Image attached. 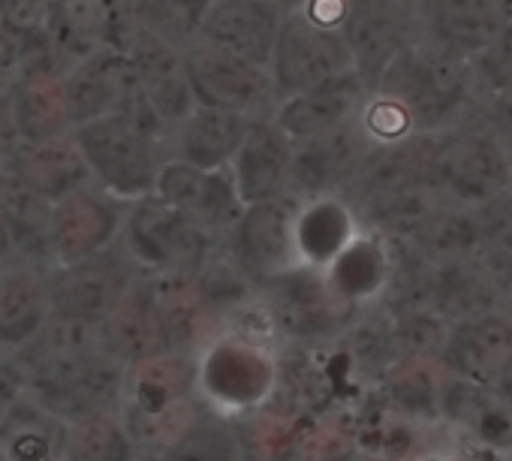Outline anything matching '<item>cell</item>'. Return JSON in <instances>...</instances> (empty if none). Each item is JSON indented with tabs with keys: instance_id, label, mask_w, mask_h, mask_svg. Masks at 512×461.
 <instances>
[{
	"instance_id": "cell-1",
	"label": "cell",
	"mask_w": 512,
	"mask_h": 461,
	"mask_svg": "<svg viewBox=\"0 0 512 461\" xmlns=\"http://www.w3.org/2000/svg\"><path fill=\"white\" fill-rule=\"evenodd\" d=\"M374 88L395 97L419 133H437L470 112L476 97L473 61L425 34L386 67Z\"/></svg>"
},
{
	"instance_id": "cell-2",
	"label": "cell",
	"mask_w": 512,
	"mask_h": 461,
	"mask_svg": "<svg viewBox=\"0 0 512 461\" xmlns=\"http://www.w3.org/2000/svg\"><path fill=\"white\" fill-rule=\"evenodd\" d=\"M73 133L97 187L121 202L154 196L160 169L172 157V148L163 139L148 133L124 112L85 121L73 127Z\"/></svg>"
},
{
	"instance_id": "cell-3",
	"label": "cell",
	"mask_w": 512,
	"mask_h": 461,
	"mask_svg": "<svg viewBox=\"0 0 512 461\" xmlns=\"http://www.w3.org/2000/svg\"><path fill=\"white\" fill-rule=\"evenodd\" d=\"M199 398L226 413L247 416L275 401L281 383V353L272 341L220 332L199 356Z\"/></svg>"
},
{
	"instance_id": "cell-4",
	"label": "cell",
	"mask_w": 512,
	"mask_h": 461,
	"mask_svg": "<svg viewBox=\"0 0 512 461\" xmlns=\"http://www.w3.org/2000/svg\"><path fill=\"white\" fill-rule=\"evenodd\" d=\"M437 181L464 205H485L512 190V142L479 112L437 130Z\"/></svg>"
},
{
	"instance_id": "cell-5",
	"label": "cell",
	"mask_w": 512,
	"mask_h": 461,
	"mask_svg": "<svg viewBox=\"0 0 512 461\" xmlns=\"http://www.w3.org/2000/svg\"><path fill=\"white\" fill-rule=\"evenodd\" d=\"M118 242L142 275H196L223 239L160 196H145L130 202Z\"/></svg>"
},
{
	"instance_id": "cell-6",
	"label": "cell",
	"mask_w": 512,
	"mask_h": 461,
	"mask_svg": "<svg viewBox=\"0 0 512 461\" xmlns=\"http://www.w3.org/2000/svg\"><path fill=\"white\" fill-rule=\"evenodd\" d=\"M260 302L269 320L287 344L320 347L335 344L359 311L344 302L329 284L323 269L296 266L260 287Z\"/></svg>"
},
{
	"instance_id": "cell-7",
	"label": "cell",
	"mask_w": 512,
	"mask_h": 461,
	"mask_svg": "<svg viewBox=\"0 0 512 461\" xmlns=\"http://www.w3.org/2000/svg\"><path fill=\"white\" fill-rule=\"evenodd\" d=\"M181 64L196 103L229 109L250 121L275 118L284 103L272 67L232 55L199 37L181 52Z\"/></svg>"
},
{
	"instance_id": "cell-8",
	"label": "cell",
	"mask_w": 512,
	"mask_h": 461,
	"mask_svg": "<svg viewBox=\"0 0 512 461\" xmlns=\"http://www.w3.org/2000/svg\"><path fill=\"white\" fill-rule=\"evenodd\" d=\"M269 67L281 88V97H293L329 79L356 73L344 31L326 28L296 7H287Z\"/></svg>"
},
{
	"instance_id": "cell-9",
	"label": "cell",
	"mask_w": 512,
	"mask_h": 461,
	"mask_svg": "<svg viewBox=\"0 0 512 461\" xmlns=\"http://www.w3.org/2000/svg\"><path fill=\"white\" fill-rule=\"evenodd\" d=\"M428 34L425 0H353L344 37L356 73L374 88L386 67Z\"/></svg>"
},
{
	"instance_id": "cell-10",
	"label": "cell",
	"mask_w": 512,
	"mask_h": 461,
	"mask_svg": "<svg viewBox=\"0 0 512 461\" xmlns=\"http://www.w3.org/2000/svg\"><path fill=\"white\" fill-rule=\"evenodd\" d=\"M299 205L302 202L296 196L244 205V214L226 236L229 254L256 287L302 266L296 236Z\"/></svg>"
},
{
	"instance_id": "cell-11",
	"label": "cell",
	"mask_w": 512,
	"mask_h": 461,
	"mask_svg": "<svg viewBox=\"0 0 512 461\" xmlns=\"http://www.w3.org/2000/svg\"><path fill=\"white\" fill-rule=\"evenodd\" d=\"M142 278V269L127 254L121 242L91 254L76 263L49 269V296L52 311L103 323L106 314L127 296V290Z\"/></svg>"
},
{
	"instance_id": "cell-12",
	"label": "cell",
	"mask_w": 512,
	"mask_h": 461,
	"mask_svg": "<svg viewBox=\"0 0 512 461\" xmlns=\"http://www.w3.org/2000/svg\"><path fill=\"white\" fill-rule=\"evenodd\" d=\"M127 208L130 202H121L94 181L58 199L49 226L55 266L76 263L112 248L121 239Z\"/></svg>"
},
{
	"instance_id": "cell-13",
	"label": "cell",
	"mask_w": 512,
	"mask_h": 461,
	"mask_svg": "<svg viewBox=\"0 0 512 461\" xmlns=\"http://www.w3.org/2000/svg\"><path fill=\"white\" fill-rule=\"evenodd\" d=\"M100 353H109L103 344L100 323L55 314L40 326V332L13 350V359L28 377L31 392H43L82 371Z\"/></svg>"
},
{
	"instance_id": "cell-14",
	"label": "cell",
	"mask_w": 512,
	"mask_h": 461,
	"mask_svg": "<svg viewBox=\"0 0 512 461\" xmlns=\"http://www.w3.org/2000/svg\"><path fill=\"white\" fill-rule=\"evenodd\" d=\"M154 196L184 211L220 239L232 233V226L244 214V202L229 169H199L178 157H169L160 169Z\"/></svg>"
},
{
	"instance_id": "cell-15",
	"label": "cell",
	"mask_w": 512,
	"mask_h": 461,
	"mask_svg": "<svg viewBox=\"0 0 512 461\" xmlns=\"http://www.w3.org/2000/svg\"><path fill=\"white\" fill-rule=\"evenodd\" d=\"M368 148H371V139L365 136L359 121L329 136L296 142L293 196L302 202L323 199V196H347L362 169Z\"/></svg>"
},
{
	"instance_id": "cell-16",
	"label": "cell",
	"mask_w": 512,
	"mask_h": 461,
	"mask_svg": "<svg viewBox=\"0 0 512 461\" xmlns=\"http://www.w3.org/2000/svg\"><path fill=\"white\" fill-rule=\"evenodd\" d=\"M287 7V0H211L196 37L269 67Z\"/></svg>"
},
{
	"instance_id": "cell-17",
	"label": "cell",
	"mask_w": 512,
	"mask_h": 461,
	"mask_svg": "<svg viewBox=\"0 0 512 461\" xmlns=\"http://www.w3.org/2000/svg\"><path fill=\"white\" fill-rule=\"evenodd\" d=\"M293 160L296 139L278 124V118L253 121L229 166L241 202L253 205L293 196Z\"/></svg>"
},
{
	"instance_id": "cell-18",
	"label": "cell",
	"mask_w": 512,
	"mask_h": 461,
	"mask_svg": "<svg viewBox=\"0 0 512 461\" xmlns=\"http://www.w3.org/2000/svg\"><path fill=\"white\" fill-rule=\"evenodd\" d=\"M139 91H142V73L124 52L106 46L82 58L67 73V100H70L73 127L112 112H124Z\"/></svg>"
},
{
	"instance_id": "cell-19",
	"label": "cell",
	"mask_w": 512,
	"mask_h": 461,
	"mask_svg": "<svg viewBox=\"0 0 512 461\" xmlns=\"http://www.w3.org/2000/svg\"><path fill=\"white\" fill-rule=\"evenodd\" d=\"M440 359L455 377L494 386L512 365V314L500 308L452 323Z\"/></svg>"
},
{
	"instance_id": "cell-20",
	"label": "cell",
	"mask_w": 512,
	"mask_h": 461,
	"mask_svg": "<svg viewBox=\"0 0 512 461\" xmlns=\"http://www.w3.org/2000/svg\"><path fill=\"white\" fill-rule=\"evenodd\" d=\"M368 94H371V85L359 73H347V76L329 79L317 88L284 97L275 118L296 142L329 136V133L359 121V115L368 103Z\"/></svg>"
},
{
	"instance_id": "cell-21",
	"label": "cell",
	"mask_w": 512,
	"mask_h": 461,
	"mask_svg": "<svg viewBox=\"0 0 512 461\" xmlns=\"http://www.w3.org/2000/svg\"><path fill=\"white\" fill-rule=\"evenodd\" d=\"M452 202L437 178L407 181L383 193L353 202V211L368 233L383 239H416L422 229Z\"/></svg>"
},
{
	"instance_id": "cell-22",
	"label": "cell",
	"mask_w": 512,
	"mask_h": 461,
	"mask_svg": "<svg viewBox=\"0 0 512 461\" xmlns=\"http://www.w3.org/2000/svg\"><path fill=\"white\" fill-rule=\"evenodd\" d=\"M100 332H103L106 350L115 359H121L124 365H136L142 359L172 350L166 320L160 314V305H157L145 275L106 314V320L100 323Z\"/></svg>"
},
{
	"instance_id": "cell-23",
	"label": "cell",
	"mask_w": 512,
	"mask_h": 461,
	"mask_svg": "<svg viewBox=\"0 0 512 461\" xmlns=\"http://www.w3.org/2000/svg\"><path fill=\"white\" fill-rule=\"evenodd\" d=\"M7 169H13L31 190H37L49 202H58L94 181L73 130L49 139H22Z\"/></svg>"
},
{
	"instance_id": "cell-24",
	"label": "cell",
	"mask_w": 512,
	"mask_h": 461,
	"mask_svg": "<svg viewBox=\"0 0 512 461\" xmlns=\"http://www.w3.org/2000/svg\"><path fill=\"white\" fill-rule=\"evenodd\" d=\"M428 34L464 58H476L512 25V0H425Z\"/></svg>"
},
{
	"instance_id": "cell-25",
	"label": "cell",
	"mask_w": 512,
	"mask_h": 461,
	"mask_svg": "<svg viewBox=\"0 0 512 461\" xmlns=\"http://www.w3.org/2000/svg\"><path fill=\"white\" fill-rule=\"evenodd\" d=\"M31 395L40 404H46L52 413H58L64 422H76L82 416H94L106 410H121L127 395V365L112 353H100L94 362L61 380L58 386Z\"/></svg>"
},
{
	"instance_id": "cell-26",
	"label": "cell",
	"mask_w": 512,
	"mask_h": 461,
	"mask_svg": "<svg viewBox=\"0 0 512 461\" xmlns=\"http://www.w3.org/2000/svg\"><path fill=\"white\" fill-rule=\"evenodd\" d=\"M250 124L253 121L238 112L196 103V109L172 136V157L187 160L199 169H229L247 139Z\"/></svg>"
},
{
	"instance_id": "cell-27",
	"label": "cell",
	"mask_w": 512,
	"mask_h": 461,
	"mask_svg": "<svg viewBox=\"0 0 512 461\" xmlns=\"http://www.w3.org/2000/svg\"><path fill=\"white\" fill-rule=\"evenodd\" d=\"M389 269H392L389 242L377 233L362 229L326 269V278L344 302H350L356 311H365L380 305L386 293Z\"/></svg>"
},
{
	"instance_id": "cell-28",
	"label": "cell",
	"mask_w": 512,
	"mask_h": 461,
	"mask_svg": "<svg viewBox=\"0 0 512 461\" xmlns=\"http://www.w3.org/2000/svg\"><path fill=\"white\" fill-rule=\"evenodd\" d=\"M49 317V272L31 266L0 269V347H22Z\"/></svg>"
},
{
	"instance_id": "cell-29",
	"label": "cell",
	"mask_w": 512,
	"mask_h": 461,
	"mask_svg": "<svg viewBox=\"0 0 512 461\" xmlns=\"http://www.w3.org/2000/svg\"><path fill=\"white\" fill-rule=\"evenodd\" d=\"M67 425L25 392L0 422V449L10 461H67Z\"/></svg>"
},
{
	"instance_id": "cell-30",
	"label": "cell",
	"mask_w": 512,
	"mask_h": 461,
	"mask_svg": "<svg viewBox=\"0 0 512 461\" xmlns=\"http://www.w3.org/2000/svg\"><path fill=\"white\" fill-rule=\"evenodd\" d=\"M359 233H362V223L344 196H323V199H308L299 205L296 236H299L302 266H314L326 272L335 263V257Z\"/></svg>"
},
{
	"instance_id": "cell-31",
	"label": "cell",
	"mask_w": 512,
	"mask_h": 461,
	"mask_svg": "<svg viewBox=\"0 0 512 461\" xmlns=\"http://www.w3.org/2000/svg\"><path fill=\"white\" fill-rule=\"evenodd\" d=\"M431 308L443 320L458 323V320H470V317L506 308V293L476 263V257H461V260L437 263Z\"/></svg>"
},
{
	"instance_id": "cell-32",
	"label": "cell",
	"mask_w": 512,
	"mask_h": 461,
	"mask_svg": "<svg viewBox=\"0 0 512 461\" xmlns=\"http://www.w3.org/2000/svg\"><path fill=\"white\" fill-rule=\"evenodd\" d=\"M199 365L193 353L166 350L127 365V395L121 410H160L172 401L196 395Z\"/></svg>"
},
{
	"instance_id": "cell-33",
	"label": "cell",
	"mask_w": 512,
	"mask_h": 461,
	"mask_svg": "<svg viewBox=\"0 0 512 461\" xmlns=\"http://www.w3.org/2000/svg\"><path fill=\"white\" fill-rule=\"evenodd\" d=\"M449 377L452 371L440 356H404L383 374L377 392L410 416L440 422V401Z\"/></svg>"
},
{
	"instance_id": "cell-34",
	"label": "cell",
	"mask_w": 512,
	"mask_h": 461,
	"mask_svg": "<svg viewBox=\"0 0 512 461\" xmlns=\"http://www.w3.org/2000/svg\"><path fill=\"white\" fill-rule=\"evenodd\" d=\"M139 455L121 410L82 416L67 425V461H136Z\"/></svg>"
},
{
	"instance_id": "cell-35",
	"label": "cell",
	"mask_w": 512,
	"mask_h": 461,
	"mask_svg": "<svg viewBox=\"0 0 512 461\" xmlns=\"http://www.w3.org/2000/svg\"><path fill=\"white\" fill-rule=\"evenodd\" d=\"M479 214V245L473 251L476 263L494 278V284L512 296V190L476 205Z\"/></svg>"
},
{
	"instance_id": "cell-36",
	"label": "cell",
	"mask_w": 512,
	"mask_h": 461,
	"mask_svg": "<svg viewBox=\"0 0 512 461\" xmlns=\"http://www.w3.org/2000/svg\"><path fill=\"white\" fill-rule=\"evenodd\" d=\"M428 260L449 263L461 257H473L479 245V214L476 205L449 202L416 239H410Z\"/></svg>"
},
{
	"instance_id": "cell-37",
	"label": "cell",
	"mask_w": 512,
	"mask_h": 461,
	"mask_svg": "<svg viewBox=\"0 0 512 461\" xmlns=\"http://www.w3.org/2000/svg\"><path fill=\"white\" fill-rule=\"evenodd\" d=\"M166 458L172 461H250L238 419L214 407H205L199 422L184 434V440Z\"/></svg>"
},
{
	"instance_id": "cell-38",
	"label": "cell",
	"mask_w": 512,
	"mask_h": 461,
	"mask_svg": "<svg viewBox=\"0 0 512 461\" xmlns=\"http://www.w3.org/2000/svg\"><path fill=\"white\" fill-rule=\"evenodd\" d=\"M386 314H389V338H392L395 359L443 353L452 323L443 320L434 308H410V311H386Z\"/></svg>"
},
{
	"instance_id": "cell-39",
	"label": "cell",
	"mask_w": 512,
	"mask_h": 461,
	"mask_svg": "<svg viewBox=\"0 0 512 461\" xmlns=\"http://www.w3.org/2000/svg\"><path fill=\"white\" fill-rule=\"evenodd\" d=\"M473 100H491L512 94V25L473 58Z\"/></svg>"
},
{
	"instance_id": "cell-40",
	"label": "cell",
	"mask_w": 512,
	"mask_h": 461,
	"mask_svg": "<svg viewBox=\"0 0 512 461\" xmlns=\"http://www.w3.org/2000/svg\"><path fill=\"white\" fill-rule=\"evenodd\" d=\"M359 124H362L365 136L371 142H377V145L398 142V139H407V136L419 133L410 112L395 97H389V94H383L377 88H371L368 103H365V109L359 115Z\"/></svg>"
},
{
	"instance_id": "cell-41",
	"label": "cell",
	"mask_w": 512,
	"mask_h": 461,
	"mask_svg": "<svg viewBox=\"0 0 512 461\" xmlns=\"http://www.w3.org/2000/svg\"><path fill=\"white\" fill-rule=\"evenodd\" d=\"M19 142H22V133H19V121L10 103V91L7 85H0V169L10 166Z\"/></svg>"
},
{
	"instance_id": "cell-42",
	"label": "cell",
	"mask_w": 512,
	"mask_h": 461,
	"mask_svg": "<svg viewBox=\"0 0 512 461\" xmlns=\"http://www.w3.org/2000/svg\"><path fill=\"white\" fill-rule=\"evenodd\" d=\"M7 266H19V254H16V236H13V223L10 214L0 202V269Z\"/></svg>"
},
{
	"instance_id": "cell-43",
	"label": "cell",
	"mask_w": 512,
	"mask_h": 461,
	"mask_svg": "<svg viewBox=\"0 0 512 461\" xmlns=\"http://www.w3.org/2000/svg\"><path fill=\"white\" fill-rule=\"evenodd\" d=\"M491 392H494V395L506 404V410L512 413V365L500 374V380L491 386Z\"/></svg>"
},
{
	"instance_id": "cell-44",
	"label": "cell",
	"mask_w": 512,
	"mask_h": 461,
	"mask_svg": "<svg viewBox=\"0 0 512 461\" xmlns=\"http://www.w3.org/2000/svg\"><path fill=\"white\" fill-rule=\"evenodd\" d=\"M178 4H190V7H199V10H208L211 0H178Z\"/></svg>"
},
{
	"instance_id": "cell-45",
	"label": "cell",
	"mask_w": 512,
	"mask_h": 461,
	"mask_svg": "<svg viewBox=\"0 0 512 461\" xmlns=\"http://www.w3.org/2000/svg\"><path fill=\"white\" fill-rule=\"evenodd\" d=\"M136 461H169L166 455H139Z\"/></svg>"
},
{
	"instance_id": "cell-46",
	"label": "cell",
	"mask_w": 512,
	"mask_h": 461,
	"mask_svg": "<svg viewBox=\"0 0 512 461\" xmlns=\"http://www.w3.org/2000/svg\"><path fill=\"white\" fill-rule=\"evenodd\" d=\"M58 4H91V0H58Z\"/></svg>"
},
{
	"instance_id": "cell-47",
	"label": "cell",
	"mask_w": 512,
	"mask_h": 461,
	"mask_svg": "<svg viewBox=\"0 0 512 461\" xmlns=\"http://www.w3.org/2000/svg\"><path fill=\"white\" fill-rule=\"evenodd\" d=\"M506 311L512 314V296H509V302H506Z\"/></svg>"
},
{
	"instance_id": "cell-48",
	"label": "cell",
	"mask_w": 512,
	"mask_h": 461,
	"mask_svg": "<svg viewBox=\"0 0 512 461\" xmlns=\"http://www.w3.org/2000/svg\"><path fill=\"white\" fill-rule=\"evenodd\" d=\"M506 461H512V452H509V455H506Z\"/></svg>"
},
{
	"instance_id": "cell-49",
	"label": "cell",
	"mask_w": 512,
	"mask_h": 461,
	"mask_svg": "<svg viewBox=\"0 0 512 461\" xmlns=\"http://www.w3.org/2000/svg\"><path fill=\"white\" fill-rule=\"evenodd\" d=\"M287 4H296V0H287Z\"/></svg>"
},
{
	"instance_id": "cell-50",
	"label": "cell",
	"mask_w": 512,
	"mask_h": 461,
	"mask_svg": "<svg viewBox=\"0 0 512 461\" xmlns=\"http://www.w3.org/2000/svg\"><path fill=\"white\" fill-rule=\"evenodd\" d=\"M509 142H512V139H509Z\"/></svg>"
}]
</instances>
